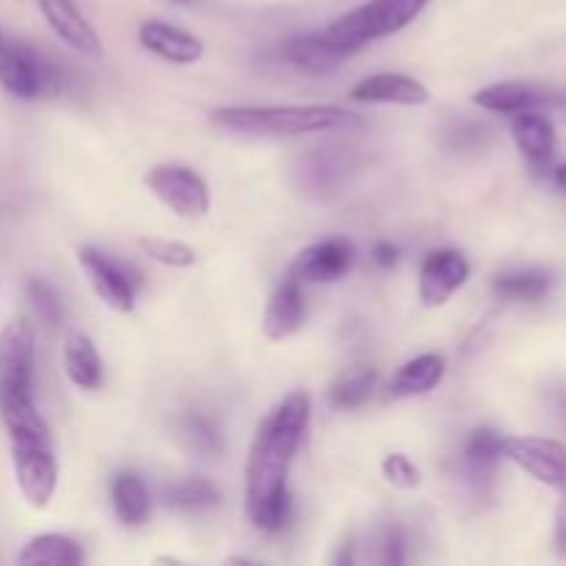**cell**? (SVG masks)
Here are the masks:
<instances>
[{"label": "cell", "mask_w": 566, "mask_h": 566, "mask_svg": "<svg viewBox=\"0 0 566 566\" xmlns=\"http://www.w3.org/2000/svg\"><path fill=\"white\" fill-rule=\"evenodd\" d=\"M313 398L293 390L271 409L254 431L247 459V514L258 531L274 534L291 517L287 479L310 429Z\"/></svg>", "instance_id": "1"}, {"label": "cell", "mask_w": 566, "mask_h": 566, "mask_svg": "<svg viewBox=\"0 0 566 566\" xmlns=\"http://www.w3.org/2000/svg\"><path fill=\"white\" fill-rule=\"evenodd\" d=\"M0 420L9 431L11 468L20 495L28 506L48 509L59 490V462L48 420L39 415L33 401L0 409Z\"/></svg>", "instance_id": "2"}, {"label": "cell", "mask_w": 566, "mask_h": 566, "mask_svg": "<svg viewBox=\"0 0 566 566\" xmlns=\"http://www.w3.org/2000/svg\"><path fill=\"white\" fill-rule=\"evenodd\" d=\"M210 122L221 130L241 136H310V133L354 127L363 116L337 105H227L210 114Z\"/></svg>", "instance_id": "3"}, {"label": "cell", "mask_w": 566, "mask_h": 566, "mask_svg": "<svg viewBox=\"0 0 566 566\" xmlns=\"http://www.w3.org/2000/svg\"><path fill=\"white\" fill-rule=\"evenodd\" d=\"M429 3L431 0H368L359 9L348 11L340 20L326 25L321 33L343 59H348L374 39L392 36L412 25Z\"/></svg>", "instance_id": "4"}, {"label": "cell", "mask_w": 566, "mask_h": 566, "mask_svg": "<svg viewBox=\"0 0 566 566\" xmlns=\"http://www.w3.org/2000/svg\"><path fill=\"white\" fill-rule=\"evenodd\" d=\"M0 86L17 99H36L61 88V75L42 53L0 28Z\"/></svg>", "instance_id": "5"}, {"label": "cell", "mask_w": 566, "mask_h": 566, "mask_svg": "<svg viewBox=\"0 0 566 566\" xmlns=\"http://www.w3.org/2000/svg\"><path fill=\"white\" fill-rule=\"evenodd\" d=\"M33 326L25 318L9 321L0 332V409L33 401Z\"/></svg>", "instance_id": "6"}, {"label": "cell", "mask_w": 566, "mask_h": 566, "mask_svg": "<svg viewBox=\"0 0 566 566\" xmlns=\"http://www.w3.org/2000/svg\"><path fill=\"white\" fill-rule=\"evenodd\" d=\"M77 263H81L88 285H92V291L97 293L105 307L125 315L136 310V293L138 285H142V276L130 265H125L114 254L103 252L97 247L77 249Z\"/></svg>", "instance_id": "7"}, {"label": "cell", "mask_w": 566, "mask_h": 566, "mask_svg": "<svg viewBox=\"0 0 566 566\" xmlns=\"http://www.w3.org/2000/svg\"><path fill=\"white\" fill-rule=\"evenodd\" d=\"M160 205L180 219H202L210 210V188L202 175L180 164H158L144 177Z\"/></svg>", "instance_id": "8"}, {"label": "cell", "mask_w": 566, "mask_h": 566, "mask_svg": "<svg viewBox=\"0 0 566 566\" xmlns=\"http://www.w3.org/2000/svg\"><path fill=\"white\" fill-rule=\"evenodd\" d=\"M503 459L523 468L531 479L551 486L558 495L566 492V446L547 437H506Z\"/></svg>", "instance_id": "9"}, {"label": "cell", "mask_w": 566, "mask_h": 566, "mask_svg": "<svg viewBox=\"0 0 566 566\" xmlns=\"http://www.w3.org/2000/svg\"><path fill=\"white\" fill-rule=\"evenodd\" d=\"M470 280V263L459 249H434L423 258L418 276V296L423 307H442Z\"/></svg>", "instance_id": "10"}, {"label": "cell", "mask_w": 566, "mask_h": 566, "mask_svg": "<svg viewBox=\"0 0 566 566\" xmlns=\"http://www.w3.org/2000/svg\"><path fill=\"white\" fill-rule=\"evenodd\" d=\"M354 247L346 238H326V241L313 243L302 249L291 265V276L298 282H337L352 271Z\"/></svg>", "instance_id": "11"}, {"label": "cell", "mask_w": 566, "mask_h": 566, "mask_svg": "<svg viewBox=\"0 0 566 566\" xmlns=\"http://www.w3.org/2000/svg\"><path fill=\"white\" fill-rule=\"evenodd\" d=\"M42 9L44 22L50 31L61 39L70 50L86 55V59H99L103 55V42L92 22L81 14L75 0H36Z\"/></svg>", "instance_id": "12"}, {"label": "cell", "mask_w": 566, "mask_h": 566, "mask_svg": "<svg viewBox=\"0 0 566 566\" xmlns=\"http://www.w3.org/2000/svg\"><path fill=\"white\" fill-rule=\"evenodd\" d=\"M473 103L492 114H517V111L536 108V105H566V94L525 81H501L479 88L473 94Z\"/></svg>", "instance_id": "13"}, {"label": "cell", "mask_w": 566, "mask_h": 566, "mask_svg": "<svg viewBox=\"0 0 566 566\" xmlns=\"http://www.w3.org/2000/svg\"><path fill=\"white\" fill-rule=\"evenodd\" d=\"M138 42L144 50H149L158 59L169 61V64H197L205 55V42L193 36L191 31L171 22L147 20L138 25Z\"/></svg>", "instance_id": "14"}, {"label": "cell", "mask_w": 566, "mask_h": 566, "mask_svg": "<svg viewBox=\"0 0 566 566\" xmlns=\"http://www.w3.org/2000/svg\"><path fill=\"white\" fill-rule=\"evenodd\" d=\"M357 103H387V105H426L431 92L412 75L403 72H376L365 77L348 94Z\"/></svg>", "instance_id": "15"}, {"label": "cell", "mask_w": 566, "mask_h": 566, "mask_svg": "<svg viewBox=\"0 0 566 566\" xmlns=\"http://www.w3.org/2000/svg\"><path fill=\"white\" fill-rule=\"evenodd\" d=\"M512 136L523 158L534 166L536 171H547L556 155V127L539 111H517L512 122Z\"/></svg>", "instance_id": "16"}, {"label": "cell", "mask_w": 566, "mask_h": 566, "mask_svg": "<svg viewBox=\"0 0 566 566\" xmlns=\"http://www.w3.org/2000/svg\"><path fill=\"white\" fill-rule=\"evenodd\" d=\"M304 324V293L302 282L287 276L285 282L276 285V291L271 293L269 304H265L263 313V335L269 340L280 343L287 337L296 335Z\"/></svg>", "instance_id": "17"}, {"label": "cell", "mask_w": 566, "mask_h": 566, "mask_svg": "<svg viewBox=\"0 0 566 566\" xmlns=\"http://www.w3.org/2000/svg\"><path fill=\"white\" fill-rule=\"evenodd\" d=\"M503 442H506V437L492 426H481L464 442V473H468L470 486L475 492H486L495 481L497 464L503 459Z\"/></svg>", "instance_id": "18"}, {"label": "cell", "mask_w": 566, "mask_h": 566, "mask_svg": "<svg viewBox=\"0 0 566 566\" xmlns=\"http://www.w3.org/2000/svg\"><path fill=\"white\" fill-rule=\"evenodd\" d=\"M448 374V363L442 354H420V357L409 359L401 368L392 374L390 385H387V396L390 398H418L426 392L437 390Z\"/></svg>", "instance_id": "19"}, {"label": "cell", "mask_w": 566, "mask_h": 566, "mask_svg": "<svg viewBox=\"0 0 566 566\" xmlns=\"http://www.w3.org/2000/svg\"><path fill=\"white\" fill-rule=\"evenodd\" d=\"M282 59L287 64H293L296 70L310 72V75H326V72H335L343 64V55L332 48L324 39V33H296V36L285 39L282 42Z\"/></svg>", "instance_id": "20"}, {"label": "cell", "mask_w": 566, "mask_h": 566, "mask_svg": "<svg viewBox=\"0 0 566 566\" xmlns=\"http://www.w3.org/2000/svg\"><path fill=\"white\" fill-rule=\"evenodd\" d=\"M64 370L70 381L81 390H99L103 387V359H99L97 346L86 335H70L64 340Z\"/></svg>", "instance_id": "21"}, {"label": "cell", "mask_w": 566, "mask_h": 566, "mask_svg": "<svg viewBox=\"0 0 566 566\" xmlns=\"http://www.w3.org/2000/svg\"><path fill=\"white\" fill-rule=\"evenodd\" d=\"M111 503L125 525H144L153 512V497H149L147 484L136 473H119L111 484Z\"/></svg>", "instance_id": "22"}, {"label": "cell", "mask_w": 566, "mask_h": 566, "mask_svg": "<svg viewBox=\"0 0 566 566\" xmlns=\"http://www.w3.org/2000/svg\"><path fill=\"white\" fill-rule=\"evenodd\" d=\"M83 551L72 536L64 534H39L25 542V547L17 556V564H59V566H75L83 564Z\"/></svg>", "instance_id": "23"}, {"label": "cell", "mask_w": 566, "mask_h": 566, "mask_svg": "<svg viewBox=\"0 0 566 566\" xmlns=\"http://www.w3.org/2000/svg\"><path fill=\"white\" fill-rule=\"evenodd\" d=\"M164 497L166 506L188 514L210 512V509H216L221 503L219 486L213 481L202 479V475H191V479H182L177 484L166 486Z\"/></svg>", "instance_id": "24"}, {"label": "cell", "mask_w": 566, "mask_h": 566, "mask_svg": "<svg viewBox=\"0 0 566 566\" xmlns=\"http://www.w3.org/2000/svg\"><path fill=\"white\" fill-rule=\"evenodd\" d=\"M175 440L180 442L182 451L202 459L219 457L224 451V440H221L219 429L208 418H202V415H182V418H177Z\"/></svg>", "instance_id": "25"}, {"label": "cell", "mask_w": 566, "mask_h": 566, "mask_svg": "<svg viewBox=\"0 0 566 566\" xmlns=\"http://www.w3.org/2000/svg\"><path fill=\"white\" fill-rule=\"evenodd\" d=\"M492 291L503 302H523L534 304L542 302L547 293L553 291V276L545 271H512V274H501L492 282Z\"/></svg>", "instance_id": "26"}, {"label": "cell", "mask_w": 566, "mask_h": 566, "mask_svg": "<svg viewBox=\"0 0 566 566\" xmlns=\"http://www.w3.org/2000/svg\"><path fill=\"white\" fill-rule=\"evenodd\" d=\"M376 381H379V374L370 368L352 370L343 379H337L329 390V403L335 409H357L374 396Z\"/></svg>", "instance_id": "27"}, {"label": "cell", "mask_w": 566, "mask_h": 566, "mask_svg": "<svg viewBox=\"0 0 566 566\" xmlns=\"http://www.w3.org/2000/svg\"><path fill=\"white\" fill-rule=\"evenodd\" d=\"M138 247L155 263L166 265V269H191L197 263V252L193 247L182 241H171V238H158V235H144L138 238Z\"/></svg>", "instance_id": "28"}, {"label": "cell", "mask_w": 566, "mask_h": 566, "mask_svg": "<svg viewBox=\"0 0 566 566\" xmlns=\"http://www.w3.org/2000/svg\"><path fill=\"white\" fill-rule=\"evenodd\" d=\"M25 291L28 298H31L33 313L39 315V321H42L48 329H59L61 318H64V304H61V296L55 293V287L50 285L48 280H42V276H28Z\"/></svg>", "instance_id": "29"}, {"label": "cell", "mask_w": 566, "mask_h": 566, "mask_svg": "<svg viewBox=\"0 0 566 566\" xmlns=\"http://www.w3.org/2000/svg\"><path fill=\"white\" fill-rule=\"evenodd\" d=\"M381 475H385L387 484L403 492L418 490L420 481H423V473L407 453H387L385 462H381Z\"/></svg>", "instance_id": "30"}, {"label": "cell", "mask_w": 566, "mask_h": 566, "mask_svg": "<svg viewBox=\"0 0 566 566\" xmlns=\"http://www.w3.org/2000/svg\"><path fill=\"white\" fill-rule=\"evenodd\" d=\"M385 564H403V536L401 531L392 528L385 534V556H381Z\"/></svg>", "instance_id": "31"}, {"label": "cell", "mask_w": 566, "mask_h": 566, "mask_svg": "<svg viewBox=\"0 0 566 566\" xmlns=\"http://www.w3.org/2000/svg\"><path fill=\"white\" fill-rule=\"evenodd\" d=\"M398 254L401 252H398V247H392L390 241H379L370 249V258H374V263L379 265V269H396Z\"/></svg>", "instance_id": "32"}, {"label": "cell", "mask_w": 566, "mask_h": 566, "mask_svg": "<svg viewBox=\"0 0 566 566\" xmlns=\"http://www.w3.org/2000/svg\"><path fill=\"white\" fill-rule=\"evenodd\" d=\"M553 545H556V553L566 558V492L558 501L556 509V528H553Z\"/></svg>", "instance_id": "33"}, {"label": "cell", "mask_w": 566, "mask_h": 566, "mask_svg": "<svg viewBox=\"0 0 566 566\" xmlns=\"http://www.w3.org/2000/svg\"><path fill=\"white\" fill-rule=\"evenodd\" d=\"M553 182H556V186L566 193V164L553 166Z\"/></svg>", "instance_id": "34"}, {"label": "cell", "mask_w": 566, "mask_h": 566, "mask_svg": "<svg viewBox=\"0 0 566 566\" xmlns=\"http://www.w3.org/2000/svg\"><path fill=\"white\" fill-rule=\"evenodd\" d=\"M175 3H188V0H175Z\"/></svg>", "instance_id": "35"}]
</instances>
